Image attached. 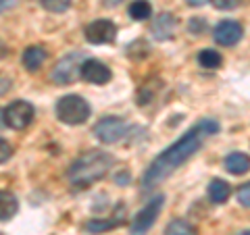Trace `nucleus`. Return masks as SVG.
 <instances>
[{
	"label": "nucleus",
	"instance_id": "f257e3e1",
	"mask_svg": "<svg viewBox=\"0 0 250 235\" xmlns=\"http://www.w3.org/2000/svg\"><path fill=\"white\" fill-rule=\"evenodd\" d=\"M219 129H221V125L215 119H200L194 127L188 129L175 144L165 148V150L148 164V169L142 175V190L148 192V190H152L154 185H159L161 181H165L167 177H171L184 162H188L200 150L205 139L219 133Z\"/></svg>",
	"mask_w": 250,
	"mask_h": 235
},
{
	"label": "nucleus",
	"instance_id": "f03ea898",
	"mask_svg": "<svg viewBox=\"0 0 250 235\" xmlns=\"http://www.w3.org/2000/svg\"><path fill=\"white\" fill-rule=\"evenodd\" d=\"M113 162L115 158L104 150H88L71 162L67 177L75 190H85L92 183H96L98 179H103L108 173V169L113 167Z\"/></svg>",
	"mask_w": 250,
	"mask_h": 235
},
{
	"label": "nucleus",
	"instance_id": "7ed1b4c3",
	"mask_svg": "<svg viewBox=\"0 0 250 235\" xmlns=\"http://www.w3.org/2000/svg\"><path fill=\"white\" fill-rule=\"evenodd\" d=\"M54 113H57V119L65 125H83L90 119L92 108L88 104V100L83 96H77V94H67L57 100V106H54Z\"/></svg>",
	"mask_w": 250,
	"mask_h": 235
},
{
	"label": "nucleus",
	"instance_id": "20e7f679",
	"mask_svg": "<svg viewBox=\"0 0 250 235\" xmlns=\"http://www.w3.org/2000/svg\"><path fill=\"white\" fill-rule=\"evenodd\" d=\"M85 60V54L75 50V52H69L67 57H62L57 65L52 69V75L50 79L59 85H69L73 83L75 79H80L82 77V65Z\"/></svg>",
	"mask_w": 250,
	"mask_h": 235
},
{
	"label": "nucleus",
	"instance_id": "39448f33",
	"mask_svg": "<svg viewBox=\"0 0 250 235\" xmlns=\"http://www.w3.org/2000/svg\"><path fill=\"white\" fill-rule=\"evenodd\" d=\"M163 204H165V196L163 194L154 196V198L134 216V221H131V225H129V235H144L148 229H150V227L154 225V221L159 218V215H161Z\"/></svg>",
	"mask_w": 250,
	"mask_h": 235
},
{
	"label": "nucleus",
	"instance_id": "423d86ee",
	"mask_svg": "<svg viewBox=\"0 0 250 235\" xmlns=\"http://www.w3.org/2000/svg\"><path fill=\"white\" fill-rule=\"evenodd\" d=\"M34 117H36V108L27 100H15V102H11L4 108V125L17 131L29 127Z\"/></svg>",
	"mask_w": 250,
	"mask_h": 235
},
{
	"label": "nucleus",
	"instance_id": "0eeeda50",
	"mask_svg": "<svg viewBox=\"0 0 250 235\" xmlns=\"http://www.w3.org/2000/svg\"><path fill=\"white\" fill-rule=\"evenodd\" d=\"M125 133H127V123H125L121 117H115V115H106L94 125V136L103 144L121 142Z\"/></svg>",
	"mask_w": 250,
	"mask_h": 235
},
{
	"label": "nucleus",
	"instance_id": "6e6552de",
	"mask_svg": "<svg viewBox=\"0 0 250 235\" xmlns=\"http://www.w3.org/2000/svg\"><path fill=\"white\" fill-rule=\"evenodd\" d=\"M85 40L94 46H103V44H113L117 40V25L108 19H96L85 27Z\"/></svg>",
	"mask_w": 250,
	"mask_h": 235
},
{
	"label": "nucleus",
	"instance_id": "1a4fd4ad",
	"mask_svg": "<svg viewBox=\"0 0 250 235\" xmlns=\"http://www.w3.org/2000/svg\"><path fill=\"white\" fill-rule=\"evenodd\" d=\"M242 36H244V27L233 19L219 21L213 29V38L219 46H236L242 40Z\"/></svg>",
	"mask_w": 250,
	"mask_h": 235
},
{
	"label": "nucleus",
	"instance_id": "9d476101",
	"mask_svg": "<svg viewBox=\"0 0 250 235\" xmlns=\"http://www.w3.org/2000/svg\"><path fill=\"white\" fill-rule=\"evenodd\" d=\"M111 69H108L104 62H100L96 59H85L83 65H82V79L94 83V85H104L111 81Z\"/></svg>",
	"mask_w": 250,
	"mask_h": 235
},
{
	"label": "nucleus",
	"instance_id": "9b49d317",
	"mask_svg": "<svg viewBox=\"0 0 250 235\" xmlns=\"http://www.w3.org/2000/svg\"><path fill=\"white\" fill-rule=\"evenodd\" d=\"M175 27H177V17L173 13H161L156 15L150 23V34L154 40L159 42H167L173 38L175 34Z\"/></svg>",
	"mask_w": 250,
	"mask_h": 235
},
{
	"label": "nucleus",
	"instance_id": "f8f14e48",
	"mask_svg": "<svg viewBox=\"0 0 250 235\" xmlns=\"http://www.w3.org/2000/svg\"><path fill=\"white\" fill-rule=\"evenodd\" d=\"M125 215H127V206L119 202V204L115 206V213L108 216V218H92V221L85 223V231L90 233H104L108 229H115V227H119L123 223Z\"/></svg>",
	"mask_w": 250,
	"mask_h": 235
},
{
	"label": "nucleus",
	"instance_id": "ddd939ff",
	"mask_svg": "<svg viewBox=\"0 0 250 235\" xmlns=\"http://www.w3.org/2000/svg\"><path fill=\"white\" fill-rule=\"evenodd\" d=\"M46 57H48V52H46L42 46H29V48L23 50L21 62H23V67H25L29 73H36L38 69L46 62Z\"/></svg>",
	"mask_w": 250,
	"mask_h": 235
},
{
	"label": "nucleus",
	"instance_id": "4468645a",
	"mask_svg": "<svg viewBox=\"0 0 250 235\" xmlns=\"http://www.w3.org/2000/svg\"><path fill=\"white\" fill-rule=\"evenodd\" d=\"M223 164L231 175H246L250 171V156L244 152H231L225 156Z\"/></svg>",
	"mask_w": 250,
	"mask_h": 235
},
{
	"label": "nucleus",
	"instance_id": "2eb2a0df",
	"mask_svg": "<svg viewBox=\"0 0 250 235\" xmlns=\"http://www.w3.org/2000/svg\"><path fill=\"white\" fill-rule=\"evenodd\" d=\"M229 196H231V185L225 181V179L215 177L213 181L208 183V198L213 204H225Z\"/></svg>",
	"mask_w": 250,
	"mask_h": 235
},
{
	"label": "nucleus",
	"instance_id": "dca6fc26",
	"mask_svg": "<svg viewBox=\"0 0 250 235\" xmlns=\"http://www.w3.org/2000/svg\"><path fill=\"white\" fill-rule=\"evenodd\" d=\"M17 210H19L17 196L6 192V190H0V223L13 218L15 215H17Z\"/></svg>",
	"mask_w": 250,
	"mask_h": 235
},
{
	"label": "nucleus",
	"instance_id": "f3484780",
	"mask_svg": "<svg viewBox=\"0 0 250 235\" xmlns=\"http://www.w3.org/2000/svg\"><path fill=\"white\" fill-rule=\"evenodd\" d=\"M129 17L134 21H144V19H150L152 15V4L148 2V0H134V2L129 4Z\"/></svg>",
	"mask_w": 250,
	"mask_h": 235
},
{
	"label": "nucleus",
	"instance_id": "a211bd4d",
	"mask_svg": "<svg viewBox=\"0 0 250 235\" xmlns=\"http://www.w3.org/2000/svg\"><path fill=\"white\" fill-rule=\"evenodd\" d=\"M198 62L205 69H219L223 62V57H221V52H217L213 48H205L198 52Z\"/></svg>",
	"mask_w": 250,
	"mask_h": 235
},
{
	"label": "nucleus",
	"instance_id": "6ab92c4d",
	"mask_svg": "<svg viewBox=\"0 0 250 235\" xmlns=\"http://www.w3.org/2000/svg\"><path fill=\"white\" fill-rule=\"evenodd\" d=\"M165 235H196V227L184 221V218H173L165 227Z\"/></svg>",
	"mask_w": 250,
	"mask_h": 235
},
{
	"label": "nucleus",
	"instance_id": "aec40b11",
	"mask_svg": "<svg viewBox=\"0 0 250 235\" xmlns=\"http://www.w3.org/2000/svg\"><path fill=\"white\" fill-rule=\"evenodd\" d=\"M40 4L48 13H65L71 6V0H40Z\"/></svg>",
	"mask_w": 250,
	"mask_h": 235
},
{
	"label": "nucleus",
	"instance_id": "412c9836",
	"mask_svg": "<svg viewBox=\"0 0 250 235\" xmlns=\"http://www.w3.org/2000/svg\"><path fill=\"white\" fill-rule=\"evenodd\" d=\"M210 2H213L215 9H219V11H233L242 4V0H210Z\"/></svg>",
	"mask_w": 250,
	"mask_h": 235
},
{
	"label": "nucleus",
	"instance_id": "4be33fe9",
	"mask_svg": "<svg viewBox=\"0 0 250 235\" xmlns=\"http://www.w3.org/2000/svg\"><path fill=\"white\" fill-rule=\"evenodd\" d=\"M238 202L244 208H250V181L244 183V185H240V190H238Z\"/></svg>",
	"mask_w": 250,
	"mask_h": 235
},
{
	"label": "nucleus",
	"instance_id": "5701e85b",
	"mask_svg": "<svg viewBox=\"0 0 250 235\" xmlns=\"http://www.w3.org/2000/svg\"><path fill=\"white\" fill-rule=\"evenodd\" d=\"M188 29H190L192 34H202V31L207 29V23L202 17H192L190 23H188Z\"/></svg>",
	"mask_w": 250,
	"mask_h": 235
},
{
	"label": "nucleus",
	"instance_id": "b1692460",
	"mask_svg": "<svg viewBox=\"0 0 250 235\" xmlns=\"http://www.w3.org/2000/svg\"><path fill=\"white\" fill-rule=\"evenodd\" d=\"M13 156V146L6 142V139H2L0 137V164L2 162H6Z\"/></svg>",
	"mask_w": 250,
	"mask_h": 235
},
{
	"label": "nucleus",
	"instance_id": "393cba45",
	"mask_svg": "<svg viewBox=\"0 0 250 235\" xmlns=\"http://www.w3.org/2000/svg\"><path fill=\"white\" fill-rule=\"evenodd\" d=\"M9 90H11V79H9V77L0 75V96H4Z\"/></svg>",
	"mask_w": 250,
	"mask_h": 235
},
{
	"label": "nucleus",
	"instance_id": "a878e982",
	"mask_svg": "<svg viewBox=\"0 0 250 235\" xmlns=\"http://www.w3.org/2000/svg\"><path fill=\"white\" fill-rule=\"evenodd\" d=\"M115 181L119 183V185H125L129 181V173H119V175H115Z\"/></svg>",
	"mask_w": 250,
	"mask_h": 235
},
{
	"label": "nucleus",
	"instance_id": "bb28decb",
	"mask_svg": "<svg viewBox=\"0 0 250 235\" xmlns=\"http://www.w3.org/2000/svg\"><path fill=\"white\" fill-rule=\"evenodd\" d=\"M186 2L190 6H196V9H198V6H205L207 2H210V0H186Z\"/></svg>",
	"mask_w": 250,
	"mask_h": 235
},
{
	"label": "nucleus",
	"instance_id": "cd10ccee",
	"mask_svg": "<svg viewBox=\"0 0 250 235\" xmlns=\"http://www.w3.org/2000/svg\"><path fill=\"white\" fill-rule=\"evenodd\" d=\"M9 6H13V0H0V13L6 11Z\"/></svg>",
	"mask_w": 250,
	"mask_h": 235
},
{
	"label": "nucleus",
	"instance_id": "c85d7f7f",
	"mask_svg": "<svg viewBox=\"0 0 250 235\" xmlns=\"http://www.w3.org/2000/svg\"><path fill=\"white\" fill-rule=\"evenodd\" d=\"M121 2H123V0H103L104 6H119Z\"/></svg>",
	"mask_w": 250,
	"mask_h": 235
},
{
	"label": "nucleus",
	"instance_id": "c756f323",
	"mask_svg": "<svg viewBox=\"0 0 250 235\" xmlns=\"http://www.w3.org/2000/svg\"><path fill=\"white\" fill-rule=\"evenodd\" d=\"M0 125H4V111H0Z\"/></svg>",
	"mask_w": 250,
	"mask_h": 235
},
{
	"label": "nucleus",
	"instance_id": "7c9ffc66",
	"mask_svg": "<svg viewBox=\"0 0 250 235\" xmlns=\"http://www.w3.org/2000/svg\"><path fill=\"white\" fill-rule=\"evenodd\" d=\"M238 235H250V229H248V231H242V233H238Z\"/></svg>",
	"mask_w": 250,
	"mask_h": 235
}]
</instances>
